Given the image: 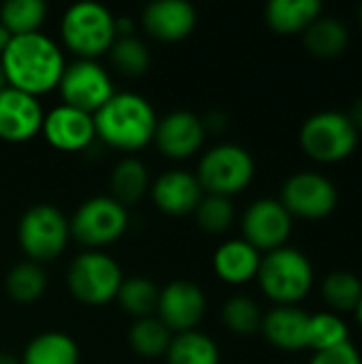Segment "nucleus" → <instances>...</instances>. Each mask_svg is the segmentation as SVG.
Wrapping results in <instances>:
<instances>
[{
  "instance_id": "b1692460",
  "label": "nucleus",
  "mask_w": 362,
  "mask_h": 364,
  "mask_svg": "<svg viewBox=\"0 0 362 364\" xmlns=\"http://www.w3.org/2000/svg\"><path fill=\"white\" fill-rule=\"evenodd\" d=\"M149 190L147 166L139 158H124L113 166L111 173V196L124 207L137 203Z\"/></svg>"
},
{
  "instance_id": "aec40b11",
  "label": "nucleus",
  "mask_w": 362,
  "mask_h": 364,
  "mask_svg": "<svg viewBox=\"0 0 362 364\" xmlns=\"http://www.w3.org/2000/svg\"><path fill=\"white\" fill-rule=\"evenodd\" d=\"M260 331L267 337V341L280 350H307L309 314L297 307H275L267 316H262Z\"/></svg>"
},
{
  "instance_id": "6e6552de",
  "label": "nucleus",
  "mask_w": 362,
  "mask_h": 364,
  "mask_svg": "<svg viewBox=\"0 0 362 364\" xmlns=\"http://www.w3.org/2000/svg\"><path fill=\"white\" fill-rule=\"evenodd\" d=\"M301 147L318 162H339L354 154L358 145V130L352 119L339 111H320L301 126Z\"/></svg>"
},
{
  "instance_id": "bb28decb",
  "label": "nucleus",
  "mask_w": 362,
  "mask_h": 364,
  "mask_svg": "<svg viewBox=\"0 0 362 364\" xmlns=\"http://www.w3.org/2000/svg\"><path fill=\"white\" fill-rule=\"evenodd\" d=\"M47 290V275L36 262H19L6 275V294L21 305L38 301Z\"/></svg>"
},
{
  "instance_id": "6ab92c4d",
  "label": "nucleus",
  "mask_w": 362,
  "mask_h": 364,
  "mask_svg": "<svg viewBox=\"0 0 362 364\" xmlns=\"http://www.w3.org/2000/svg\"><path fill=\"white\" fill-rule=\"evenodd\" d=\"M260 260H262L260 252L254 245H250L245 239H230L215 250L213 271L222 282L230 286H241L256 279Z\"/></svg>"
},
{
  "instance_id": "e433bc0d",
  "label": "nucleus",
  "mask_w": 362,
  "mask_h": 364,
  "mask_svg": "<svg viewBox=\"0 0 362 364\" xmlns=\"http://www.w3.org/2000/svg\"><path fill=\"white\" fill-rule=\"evenodd\" d=\"M11 41H13V34H11V32L0 23V55L4 53V49L9 47V43H11Z\"/></svg>"
},
{
  "instance_id": "dca6fc26",
  "label": "nucleus",
  "mask_w": 362,
  "mask_h": 364,
  "mask_svg": "<svg viewBox=\"0 0 362 364\" xmlns=\"http://www.w3.org/2000/svg\"><path fill=\"white\" fill-rule=\"evenodd\" d=\"M45 111L38 98L4 87L0 92V139L6 143H26L41 132Z\"/></svg>"
},
{
  "instance_id": "72a5a7b5",
  "label": "nucleus",
  "mask_w": 362,
  "mask_h": 364,
  "mask_svg": "<svg viewBox=\"0 0 362 364\" xmlns=\"http://www.w3.org/2000/svg\"><path fill=\"white\" fill-rule=\"evenodd\" d=\"M194 215L203 230H207L211 235H222L235 222V207H233L230 198H226V196L205 194L203 200L198 203Z\"/></svg>"
},
{
  "instance_id": "c756f323",
  "label": "nucleus",
  "mask_w": 362,
  "mask_h": 364,
  "mask_svg": "<svg viewBox=\"0 0 362 364\" xmlns=\"http://www.w3.org/2000/svg\"><path fill=\"white\" fill-rule=\"evenodd\" d=\"M322 296L335 311H356L362 299V282L350 271H333L322 282Z\"/></svg>"
},
{
  "instance_id": "412c9836",
  "label": "nucleus",
  "mask_w": 362,
  "mask_h": 364,
  "mask_svg": "<svg viewBox=\"0 0 362 364\" xmlns=\"http://www.w3.org/2000/svg\"><path fill=\"white\" fill-rule=\"evenodd\" d=\"M320 13V0H271L265 9V19L277 34H297L305 32Z\"/></svg>"
},
{
  "instance_id": "9b49d317",
  "label": "nucleus",
  "mask_w": 362,
  "mask_h": 364,
  "mask_svg": "<svg viewBox=\"0 0 362 364\" xmlns=\"http://www.w3.org/2000/svg\"><path fill=\"white\" fill-rule=\"evenodd\" d=\"M335 183L320 173H297L286 179L280 203L292 218L322 220L337 207Z\"/></svg>"
},
{
  "instance_id": "2f4dec72",
  "label": "nucleus",
  "mask_w": 362,
  "mask_h": 364,
  "mask_svg": "<svg viewBox=\"0 0 362 364\" xmlns=\"http://www.w3.org/2000/svg\"><path fill=\"white\" fill-rule=\"evenodd\" d=\"M341 343H348V326L337 314L322 311L309 316V331H307L309 350L322 352L329 348H337Z\"/></svg>"
},
{
  "instance_id": "20e7f679",
  "label": "nucleus",
  "mask_w": 362,
  "mask_h": 364,
  "mask_svg": "<svg viewBox=\"0 0 362 364\" xmlns=\"http://www.w3.org/2000/svg\"><path fill=\"white\" fill-rule=\"evenodd\" d=\"M256 279L273 303L292 307L309 294L314 286V267L303 252L284 245L262 256Z\"/></svg>"
},
{
  "instance_id": "7c9ffc66",
  "label": "nucleus",
  "mask_w": 362,
  "mask_h": 364,
  "mask_svg": "<svg viewBox=\"0 0 362 364\" xmlns=\"http://www.w3.org/2000/svg\"><path fill=\"white\" fill-rule=\"evenodd\" d=\"M109 55H111L113 66L128 77L143 75L151 64V55H149L147 45L141 38H137L134 34L132 36H117L109 49Z\"/></svg>"
},
{
  "instance_id": "39448f33",
  "label": "nucleus",
  "mask_w": 362,
  "mask_h": 364,
  "mask_svg": "<svg viewBox=\"0 0 362 364\" xmlns=\"http://www.w3.org/2000/svg\"><path fill=\"white\" fill-rule=\"evenodd\" d=\"M122 284V267L115 258L100 250H87L75 256L66 271V286L70 294L79 303L92 307H100L115 301Z\"/></svg>"
},
{
  "instance_id": "c85d7f7f",
  "label": "nucleus",
  "mask_w": 362,
  "mask_h": 364,
  "mask_svg": "<svg viewBox=\"0 0 362 364\" xmlns=\"http://www.w3.org/2000/svg\"><path fill=\"white\" fill-rule=\"evenodd\" d=\"M158 296H160V288L151 279L130 277V279H124L115 301L122 305L126 314L141 320V318H149L156 314Z\"/></svg>"
},
{
  "instance_id": "0eeeda50",
  "label": "nucleus",
  "mask_w": 362,
  "mask_h": 364,
  "mask_svg": "<svg viewBox=\"0 0 362 364\" xmlns=\"http://www.w3.org/2000/svg\"><path fill=\"white\" fill-rule=\"evenodd\" d=\"M256 173L252 154L235 143H220L207 149L196 168V179L207 194L226 196L243 192Z\"/></svg>"
},
{
  "instance_id": "4468645a",
  "label": "nucleus",
  "mask_w": 362,
  "mask_h": 364,
  "mask_svg": "<svg viewBox=\"0 0 362 364\" xmlns=\"http://www.w3.org/2000/svg\"><path fill=\"white\" fill-rule=\"evenodd\" d=\"M41 134L58 151H83L96 139L94 115L68 105H58L45 113Z\"/></svg>"
},
{
  "instance_id": "c9c22d12",
  "label": "nucleus",
  "mask_w": 362,
  "mask_h": 364,
  "mask_svg": "<svg viewBox=\"0 0 362 364\" xmlns=\"http://www.w3.org/2000/svg\"><path fill=\"white\" fill-rule=\"evenodd\" d=\"M348 117L352 119V124H354V128H356V130H362V98H358V100L354 102L352 113H350Z\"/></svg>"
},
{
  "instance_id": "7ed1b4c3",
  "label": "nucleus",
  "mask_w": 362,
  "mask_h": 364,
  "mask_svg": "<svg viewBox=\"0 0 362 364\" xmlns=\"http://www.w3.org/2000/svg\"><path fill=\"white\" fill-rule=\"evenodd\" d=\"M60 34L79 60H96L107 53L117 38L115 15L100 2H75L60 19Z\"/></svg>"
},
{
  "instance_id": "f3484780",
  "label": "nucleus",
  "mask_w": 362,
  "mask_h": 364,
  "mask_svg": "<svg viewBox=\"0 0 362 364\" xmlns=\"http://www.w3.org/2000/svg\"><path fill=\"white\" fill-rule=\"evenodd\" d=\"M149 194L160 211L169 215H188L196 211L205 190L194 173L175 168L158 175L156 181L149 183Z\"/></svg>"
},
{
  "instance_id": "f8f14e48",
  "label": "nucleus",
  "mask_w": 362,
  "mask_h": 364,
  "mask_svg": "<svg viewBox=\"0 0 362 364\" xmlns=\"http://www.w3.org/2000/svg\"><path fill=\"white\" fill-rule=\"evenodd\" d=\"M207 311V296L203 288L188 279H177L160 290L156 318L175 335L196 331Z\"/></svg>"
},
{
  "instance_id": "1a4fd4ad",
  "label": "nucleus",
  "mask_w": 362,
  "mask_h": 364,
  "mask_svg": "<svg viewBox=\"0 0 362 364\" xmlns=\"http://www.w3.org/2000/svg\"><path fill=\"white\" fill-rule=\"evenodd\" d=\"M70 222V237L87 250H100L124 237L128 209L113 196H92L83 200Z\"/></svg>"
},
{
  "instance_id": "393cba45",
  "label": "nucleus",
  "mask_w": 362,
  "mask_h": 364,
  "mask_svg": "<svg viewBox=\"0 0 362 364\" xmlns=\"http://www.w3.org/2000/svg\"><path fill=\"white\" fill-rule=\"evenodd\" d=\"M350 41L348 28L335 17H318L305 30V45L307 49L324 60L337 58L346 51Z\"/></svg>"
},
{
  "instance_id": "f257e3e1",
  "label": "nucleus",
  "mask_w": 362,
  "mask_h": 364,
  "mask_svg": "<svg viewBox=\"0 0 362 364\" xmlns=\"http://www.w3.org/2000/svg\"><path fill=\"white\" fill-rule=\"evenodd\" d=\"M0 64L6 85L34 98L55 90L66 68L60 45L43 32L13 36L0 55Z\"/></svg>"
},
{
  "instance_id": "423d86ee",
  "label": "nucleus",
  "mask_w": 362,
  "mask_h": 364,
  "mask_svg": "<svg viewBox=\"0 0 362 364\" xmlns=\"http://www.w3.org/2000/svg\"><path fill=\"white\" fill-rule=\"evenodd\" d=\"M17 241L30 262L55 260L70 241V222L53 205H32L17 224Z\"/></svg>"
},
{
  "instance_id": "58836bf2",
  "label": "nucleus",
  "mask_w": 362,
  "mask_h": 364,
  "mask_svg": "<svg viewBox=\"0 0 362 364\" xmlns=\"http://www.w3.org/2000/svg\"><path fill=\"white\" fill-rule=\"evenodd\" d=\"M6 87V77H4V70H2V64H0V92Z\"/></svg>"
},
{
  "instance_id": "a878e982",
  "label": "nucleus",
  "mask_w": 362,
  "mask_h": 364,
  "mask_svg": "<svg viewBox=\"0 0 362 364\" xmlns=\"http://www.w3.org/2000/svg\"><path fill=\"white\" fill-rule=\"evenodd\" d=\"M47 19V4L43 0H9L0 6V23L13 34H34Z\"/></svg>"
},
{
  "instance_id": "9d476101",
  "label": "nucleus",
  "mask_w": 362,
  "mask_h": 364,
  "mask_svg": "<svg viewBox=\"0 0 362 364\" xmlns=\"http://www.w3.org/2000/svg\"><path fill=\"white\" fill-rule=\"evenodd\" d=\"M62 105L96 113L113 94V81L98 60H75L66 64L58 83Z\"/></svg>"
},
{
  "instance_id": "f704fd0d",
  "label": "nucleus",
  "mask_w": 362,
  "mask_h": 364,
  "mask_svg": "<svg viewBox=\"0 0 362 364\" xmlns=\"http://www.w3.org/2000/svg\"><path fill=\"white\" fill-rule=\"evenodd\" d=\"M309 364H362L358 350L348 341L337 348H329L322 352H316Z\"/></svg>"
},
{
  "instance_id": "a211bd4d",
  "label": "nucleus",
  "mask_w": 362,
  "mask_h": 364,
  "mask_svg": "<svg viewBox=\"0 0 362 364\" xmlns=\"http://www.w3.org/2000/svg\"><path fill=\"white\" fill-rule=\"evenodd\" d=\"M141 26L149 36L175 43L192 34L196 26V9L186 0H158L145 6Z\"/></svg>"
},
{
  "instance_id": "4c0bfd02",
  "label": "nucleus",
  "mask_w": 362,
  "mask_h": 364,
  "mask_svg": "<svg viewBox=\"0 0 362 364\" xmlns=\"http://www.w3.org/2000/svg\"><path fill=\"white\" fill-rule=\"evenodd\" d=\"M0 364H19V360L13 356V354H6V352H0Z\"/></svg>"
},
{
  "instance_id": "2eb2a0df",
  "label": "nucleus",
  "mask_w": 362,
  "mask_h": 364,
  "mask_svg": "<svg viewBox=\"0 0 362 364\" xmlns=\"http://www.w3.org/2000/svg\"><path fill=\"white\" fill-rule=\"evenodd\" d=\"M207 136L203 117L192 111H173L158 119L154 143L162 156L173 160H186L194 156Z\"/></svg>"
},
{
  "instance_id": "cd10ccee",
  "label": "nucleus",
  "mask_w": 362,
  "mask_h": 364,
  "mask_svg": "<svg viewBox=\"0 0 362 364\" xmlns=\"http://www.w3.org/2000/svg\"><path fill=\"white\" fill-rule=\"evenodd\" d=\"M171 339H173V333L156 316L137 320L128 333L130 348L134 350V354L143 358L164 356L171 346Z\"/></svg>"
},
{
  "instance_id": "473e14b6",
  "label": "nucleus",
  "mask_w": 362,
  "mask_h": 364,
  "mask_svg": "<svg viewBox=\"0 0 362 364\" xmlns=\"http://www.w3.org/2000/svg\"><path fill=\"white\" fill-rule=\"evenodd\" d=\"M222 320H224L226 328L237 333V335H254L256 331H260L262 314L252 299L239 294V296H233L224 303Z\"/></svg>"
},
{
  "instance_id": "f03ea898",
  "label": "nucleus",
  "mask_w": 362,
  "mask_h": 364,
  "mask_svg": "<svg viewBox=\"0 0 362 364\" xmlns=\"http://www.w3.org/2000/svg\"><path fill=\"white\" fill-rule=\"evenodd\" d=\"M96 139L119 151H139L154 141L158 115L151 102L134 92H115L94 113Z\"/></svg>"
},
{
  "instance_id": "ea45409f",
  "label": "nucleus",
  "mask_w": 362,
  "mask_h": 364,
  "mask_svg": "<svg viewBox=\"0 0 362 364\" xmlns=\"http://www.w3.org/2000/svg\"><path fill=\"white\" fill-rule=\"evenodd\" d=\"M356 318H358V324L362 326V299L361 303H358V307H356Z\"/></svg>"
},
{
  "instance_id": "a19ab883",
  "label": "nucleus",
  "mask_w": 362,
  "mask_h": 364,
  "mask_svg": "<svg viewBox=\"0 0 362 364\" xmlns=\"http://www.w3.org/2000/svg\"><path fill=\"white\" fill-rule=\"evenodd\" d=\"M361 23H362V6H361Z\"/></svg>"
},
{
  "instance_id": "4be33fe9",
  "label": "nucleus",
  "mask_w": 362,
  "mask_h": 364,
  "mask_svg": "<svg viewBox=\"0 0 362 364\" xmlns=\"http://www.w3.org/2000/svg\"><path fill=\"white\" fill-rule=\"evenodd\" d=\"M79 346L60 331H47L30 339L19 364H79Z\"/></svg>"
},
{
  "instance_id": "5701e85b",
  "label": "nucleus",
  "mask_w": 362,
  "mask_h": 364,
  "mask_svg": "<svg viewBox=\"0 0 362 364\" xmlns=\"http://www.w3.org/2000/svg\"><path fill=\"white\" fill-rule=\"evenodd\" d=\"M164 358L169 364H220V348L209 335L188 331L173 335Z\"/></svg>"
},
{
  "instance_id": "ddd939ff",
  "label": "nucleus",
  "mask_w": 362,
  "mask_h": 364,
  "mask_svg": "<svg viewBox=\"0 0 362 364\" xmlns=\"http://www.w3.org/2000/svg\"><path fill=\"white\" fill-rule=\"evenodd\" d=\"M243 239L258 252H273L284 247L292 232V215L277 198L254 200L241 220Z\"/></svg>"
}]
</instances>
